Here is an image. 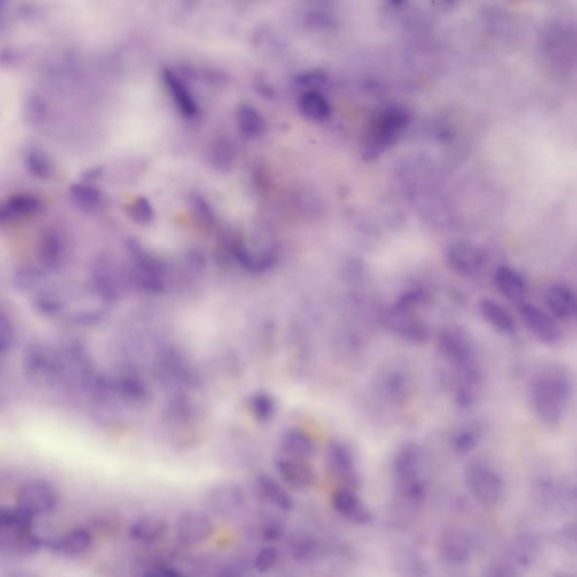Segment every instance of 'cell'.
Instances as JSON below:
<instances>
[{"instance_id":"obj_47","label":"cell","mask_w":577,"mask_h":577,"mask_svg":"<svg viewBox=\"0 0 577 577\" xmlns=\"http://www.w3.org/2000/svg\"><path fill=\"white\" fill-rule=\"evenodd\" d=\"M19 52L15 49L6 48L0 50V65L8 66L16 64L19 59Z\"/></svg>"},{"instance_id":"obj_45","label":"cell","mask_w":577,"mask_h":577,"mask_svg":"<svg viewBox=\"0 0 577 577\" xmlns=\"http://www.w3.org/2000/svg\"><path fill=\"white\" fill-rule=\"evenodd\" d=\"M130 214L131 217L140 223L151 222L153 217L151 205L144 199H139L132 205Z\"/></svg>"},{"instance_id":"obj_44","label":"cell","mask_w":577,"mask_h":577,"mask_svg":"<svg viewBox=\"0 0 577 577\" xmlns=\"http://www.w3.org/2000/svg\"><path fill=\"white\" fill-rule=\"evenodd\" d=\"M519 574H520V573H519L517 568L514 567L512 564L509 563L508 560L491 564V565L487 567V570H485L484 573L485 576L491 577H510L517 576Z\"/></svg>"},{"instance_id":"obj_46","label":"cell","mask_w":577,"mask_h":577,"mask_svg":"<svg viewBox=\"0 0 577 577\" xmlns=\"http://www.w3.org/2000/svg\"><path fill=\"white\" fill-rule=\"evenodd\" d=\"M558 542L566 550L575 553L576 550V528L575 525L567 526L558 533Z\"/></svg>"},{"instance_id":"obj_41","label":"cell","mask_w":577,"mask_h":577,"mask_svg":"<svg viewBox=\"0 0 577 577\" xmlns=\"http://www.w3.org/2000/svg\"><path fill=\"white\" fill-rule=\"evenodd\" d=\"M43 277V272L39 268L27 265V267L20 268L16 273L15 282L20 290H31L40 284Z\"/></svg>"},{"instance_id":"obj_39","label":"cell","mask_w":577,"mask_h":577,"mask_svg":"<svg viewBox=\"0 0 577 577\" xmlns=\"http://www.w3.org/2000/svg\"><path fill=\"white\" fill-rule=\"evenodd\" d=\"M24 116L32 126H43L50 115V106L45 98L39 94H30L25 99Z\"/></svg>"},{"instance_id":"obj_20","label":"cell","mask_w":577,"mask_h":577,"mask_svg":"<svg viewBox=\"0 0 577 577\" xmlns=\"http://www.w3.org/2000/svg\"><path fill=\"white\" fill-rule=\"evenodd\" d=\"M535 495L548 509L567 511L575 508V484L570 480H558L551 476H542L535 484Z\"/></svg>"},{"instance_id":"obj_48","label":"cell","mask_w":577,"mask_h":577,"mask_svg":"<svg viewBox=\"0 0 577 577\" xmlns=\"http://www.w3.org/2000/svg\"><path fill=\"white\" fill-rule=\"evenodd\" d=\"M12 0H0V20L5 18L8 8L11 6Z\"/></svg>"},{"instance_id":"obj_26","label":"cell","mask_w":577,"mask_h":577,"mask_svg":"<svg viewBox=\"0 0 577 577\" xmlns=\"http://www.w3.org/2000/svg\"><path fill=\"white\" fill-rule=\"evenodd\" d=\"M279 448L282 455L298 459L311 460L318 454L316 440L301 427H289L282 432Z\"/></svg>"},{"instance_id":"obj_33","label":"cell","mask_w":577,"mask_h":577,"mask_svg":"<svg viewBox=\"0 0 577 577\" xmlns=\"http://www.w3.org/2000/svg\"><path fill=\"white\" fill-rule=\"evenodd\" d=\"M247 409L251 417L261 425H269L279 413V402L267 390H256L247 398Z\"/></svg>"},{"instance_id":"obj_18","label":"cell","mask_w":577,"mask_h":577,"mask_svg":"<svg viewBox=\"0 0 577 577\" xmlns=\"http://www.w3.org/2000/svg\"><path fill=\"white\" fill-rule=\"evenodd\" d=\"M274 467L280 480L290 491L307 492L316 484L317 472L310 464V460L293 458L281 454L274 462Z\"/></svg>"},{"instance_id":"obj_43","label":"cell","mask_w":577,"mask_h":577,"mask_svg":"<svg viewBox=\"0 0 577 577\" xmlns=\"http://www.w3.org/2000/svg\"><path fill=\"white\" fill-rule=\"evenodd\" d=\"M14 326L10 318L0 310V353L10 350L14 342Z\"/></svg>"},{"instance_id":"obj_5","label":"cell","mask_w":577,"mask_h":577,"mask_svg":"<svg viewBox=\"0 0 577 577\" xmlns=\"http://www.w3.org/2000/svg\"><path fill=\"white\" fill-rule=\"evenodd\" d=\"M372 393L379 404L390 409L405 408L412 400L414 378L406 365L390 363L377 371Z\"/></svg>"},{"instance_id":"obj_21","label":"cell","mask_w":577,"mask_h":577,"mask_svg":"<svg viewBox=\"0 0 577 577\" xmlns=\"http://www.w3.org/2000/svg\"><path fill=\"white\" fill-rule=\"evenodd\" d=\"M358 489L339 487L331 496V503L339 516L358 526H370L375 517L356 493Z\"/></svg>"},{"instance_id":"obj_38","label":"cell","mask_w":577,"mask_h":577,"mask_svg":"<svg viewBox=\"0 0 577 577\" xmlns=\"http://www.w3.org/2000/svg\"><path fill=\"white\" fill-rule=\"evenodd\" d=\"M5 203L14 218L31 217L43 209V202L40 201V199L28 193L12 195Z\"/></svg>"},{"instance_id":"obj_35","label":"cell","mask_w":577,"mask_h":577,"mask_svg":"<svg viewBox=\"0 0 577 577\" xmlns=\"http://www.w3.org/2000/svg\"><path fill=\"white\" fill-rule=\"evenodd\" d=\"M483 439V430L477 425H468L459 427L451 435L452 450L458 455H467L474 451Z\"/></svg>"},{"instance_id":"obj_9","label":"cell","mask_w":577,"mask_h":577,"mask_svg":"<svg viewBox=\"0 0 577 577\" xmlns=\"http://www.w3.org/2000/svg\"><path fill=\"white\" fill-rule=\"evenodd\" d=\"M205 503L209 513L220 520H238L246 513L247 495L234 481H220L207 489Z\"/></svg>"},{"instance_id":"obj_6","label":"cell","mask_w":577,"mask_h":577,"mask_svg":"<svg viewBox=\"0 0 577 577\" xmlns=\"http://www.w3.org/2000/svg\"><path fill=\"white\" fill-rule=\"evenodd\" d=\"M464 483L480 504L493 508L504 495L503 479L493 464L485 460H472L464 468Z\"/></svg>"},{"instance_id":"obj_10","label":"cell","mask_w":577,"mask_h":577,"mask_svg":"<svg viewBox=\"0 0 577 577\" xmlns=\"http://www.w3.org/2000/svg\"><path fill=\"white\" fill-rule=\"evenodd\" d=\"M325 467L331 479L338 481L340 487L359 489L361 475L355 452L342 440H331L327 446Z\"/></svg>"},{"instance_id":"obj_12","label":"cell","mask_w":577,"mask_h":577,"mask_svg":"<svg viewBox=\"0 0 577 577\" xmlns=\"http://www.w3.org/2000/svg\"><path fill=\"white\" fill-rule=\"evenodd\" d=\"M448 267L460 277L477 279L487 268V254L479 245L472 242H456L448 248Z\"/></svg>"},{"instance_id":"obj_42","label":"cell","mask_w":577,"mask_h":577,"mask_svg":"<svg viewBox=\"0 0 577 577\" xmlns=\"http://www.w3.org/2000/svg\"><path fill=\"white\" fill-rule=\"evenodd\" d=\"M35 306L45 316H57L62 310L60 299L50 292L37 294L35 299Z\"/></svg>"},{"instance_id":"obj_17","label":"cell","mask_w":577,"mask_h":577,"mask_svg":"<svg viewBox=\"0 0 577 577\" xmlns=\"http://www.w3.org/2000/svg\"><path fill=\"white\" fill-rule=\"evenodd\" d=\"M383 322L386 329L406 342L422 344L429 339V327L422 319L415 316L412 309L406 307L394 306L386 311Z\"/></svg>"},{"instance_id":"obj_7","label":"cell","mask_w":577,"mask_h":577,"mask_svg":"<svg viewBox=\"0 0 577 577\" xmlns=\"http://www.w3.org/2000/svg\"><path fill=\"white\" fill-rule=\"evenodd\" d=\"M408 124V115L404 112L400 110L384 112L379 119L372 124L367 139H365L363 146L365 160L372 161L383 156L389 148L397 143Z\"/></svg>"},{"instance_id":"obj_36","label":"cell","mask_w":577,"mask_h":577,"mask_svg":"<svg viewBox=\"0 0 577 577\" xmlns=\"http://www.w3.org/2000/svg\"><path fill=\"white\" fill-rule=\"evenodd\" d=\"M281 560L280 548L276 543H265L253 556L251 566L259 574H269L280 566Z\"/></svg>"},{"instance_id":"obj_16","label":"cell","mask_w":577,"mask_h":577,"mask_svg":"<svg viewBox=\"0 0 577 577\" xmlns=\"http://www.w3.org/2000/svg\"><path fill=\"white\" fill-rule=\"evenodd\" d=\"M57 503L58 494L48 481H27L18 494V508L32 519L52 512Z\"/></svg>"},{"instance_id":"obj_28","label":"cell","mask_w":577,"mask_h":577,"mask_svg":"<svg viewBox=\"0 0 577 577\" xmlns=\"http://www.w3.org/2000/svg\"><path fill=\"white\" fill-rule=\"evenodd\" d=\"M36 255L40 264L48 271H57L65 259V245L59 232L44 230L36 244Z\"/></svg>"},{"instance_id":"obj_14","label":"cell","mask_w":577,"mask_h":577,"mask_svg":"<svg viewBox=\"0 0 577 577\" xmlns=\"http://www.w3.org/2000/svg\"><path fill=\"white\" fill-rule=\"evenodd\" d=\"M519 317L529 333L548 347H556L562 342L563 333L559 324L547 311L538 306L522 302L519 305Z\"/></svg>"},{"instance_id":"obj_23","label":"cell","mask_w":577,"mask_h":577,"mask_svg":"<svg viewBox=\"0 0 577 577\" xmlns=\"http://www.w3.org/2000/svg\"><path fill=\"white\" fill-rule=\"evenodd\" d=\"M254 488L260 500L274 511L289 513L294 509V500L290 489L273 476L265 474V472L256 475Z\"/></svg>"},{"instance_id":"obj_25","label":"cell","mask_w":577,"mask_h":577,"mask_svg":"<svg viewBox=\"0 0 577 577\" xmlns=\"http://www.w3.org/2000/svg\"><path fill=\"white\" fill-rule=\"evenodd\" d=\"M439 551L444 562L452 566H463L472 554V543L460 529L444 531L439 542Z\"/></svg>"},{"instance_id":"obj_34","label":"cell","mask_w":577,"mask_h":577,"mask_svg":"<svg viewBox=\"0 0 577 577\" xmlns=\"http://www.w3.org/2000/svg\"><path fill=\"white\" fill-rule=\"evenodd\" d=\"M24 165L31 175L48 181L53 175V165L48 153L37 146H30L24 152Z\"/></svg>"},{"instance_id":"obj_27","label":"cell","mask_w":577,"mask_h":577,"mask_svg":"<svg viewBox=\"0 0 577 577\" xmlns=\"http://www.w3.org/2000/svg\"><path fill=\"white\" fill-rule=\"evenodd\" d=\"M545 305L556 321L571 322L576 316V296L570 285L556 284L546 290Z\"/></svg>"},{"instance_id":"obj_3","label":"cell","mask_w":577,"mask_h":577,"mask_svg":"<svg viewBox=\"0 0 577 577\" xmlns=\"http://www.w3.org/2000/svg\"><path fill=\"white\" fill-rule=\"evenodd\" d=\"M393 479L401 505L409 511L421 508L427 495V481L425 458L417 444L406 443L397 450L393 460Z\"/></svg>"},{"instance_id":"obj_22","label":"cell","mask_w":577,"mask_h":577,"mask_svg":"<svg viewBox=\"0 0 577 577\" xmlns=\"http://www.w3.org/2000/svg\"><path fill=\"white\" fill-rule=\"evenodd\" d=\"M245 534L254 542L277 543L284 541L286 526L279 514L273 511H259L245 522Z\"/></svg>"},{"instance_id":"obj_24","label":"cell","mask_w":577,"mask_h":577,"mask_svg":"<svg viewBox=\"0 0 577 577\" xmlns=\"http://www.w3.org/2000/svg\"><path fill=\"white\" fill-rule=\"evenodd\" d=\"M169 531L168 521L156 514L136 518L128 529V537L136 545L152 547L163 542Z\"/></svg>"},{"instance_id":"obj_30","label":"cell","mask_w":577,"mask_h":577,"mask_svg":"<svg viewBox=\"0 0 577 577\" xmlns=\"http://www.w3.org/2000/svg\"><path fill=\"white\" fill-rule=\"evenodd\" d=\"M542 542L537 534L533 533H522L518 534L511 543L509 563L512 564L518 571L523 568H529L534 565L541 553Z\"/></svg>"},{"instance_id":"obj_2","label":"cell","mask_w":577,"mask_h":577,"mask_svg":"<svg viewBox=\"0 0 577 577\" xmlns=\"http://www.w3.org/2000/svg\"><path fill=\"white\" fill-rule=\"evenodd\" d=\"M574 395V381L570 370L558 363L542 365L531 377L528 398L535 417L550 427L565 418Z\"/></svg>"},{"instance_id":"obj_31","label":"cell","mask_w":577,"mask_h":577,"mask_svg":"<svg viewBox=\"0 0 577 577\" xmlns=\"http://www.w3.org/2000/svg\"><path fill=\"white\" fill-rule=\"evenodd\" d=\"M94 545V535L89 529L76 528L59 535L50 542V548L65 556H78L87 553Z\"/></svg>"},{"instance_id":"obj_8","label":"cell","mask_w":577,"mask_h":577,"mask_svg":"<svg viewBox=\"0 0 577 577\" xmlns=\"http://www.w3.org/2000/svg\"><path fill=\"white\" fill-rule=\"evenodd\" d=\"M33 521L19 508L0 506V550H35L40 542L33 534Z\"/></svg>"},{"instance_id":"obj_4","label":"cell","mask_w":577,"mask_h":577,"mask_svg":"<svg viewBox=\"0 0 577 577\" xmlns=\"http://www.w3.org/2000/svg\"><path fill=\"white\" fill-rule=\"evenodd\" d=\"M152 377L169 394L192 393L201 387L203 378L195 365L181 352L168 348L157 355L152 365Z\"/></svg>"},{"instance_id":"obj_37","label":"cell","mask_w":577,"mask_h":577,"mask_svg":"<svg viewBox=\"0 0 577 577\" xmlns=\"http://www.w3.org/2000/svg\"><path fill=\"white\" fill-rule=\"evenodd\" d=\"M70 198L82 210H97L102 205V194L97 188L85 183H74L69 188Z\"/></svg>"},{"instance_id":"obj_13","label":"cell","mask_w":577,"mask_h":577,"mask_svg":"<svg viewBox=\"0 0 577 577\" xmlns=\"http://www.w3.org/2000/svg\"><path fill=\"white\" fill-rule=\"evenodd\" d=\"M215 525L213 517L202 510H186L175 522V535L182 546L197 547L213 537Z\"/></svg>"},{"instance_id":"obj_19","label":"cell","mask_w":577,"mask_h":577,"mask_svg":"<svg viewBox=\"0 0 577 577\" xmlns=\"http://www.w3.org/2000/svg\"><path fill=\"white\" fill-rule=\"evenodd\" d=\"M285 554L298 565L309 566L321 562L326 547L316 534L306 530L292 531L284 539Z\"/></svg>"},{"instance_id":"obj_11","label":"cell","mask_w":577,"mask_h":577,"mask_svg":"<svg viewBox=\"0 0 577 577\" xmlns=\"http://www.w3.org/2000/svg\"><path fill=\"white\" fill-rule=\"evenodd\" d=\"M203 410L193 400L191 393L169 394L163 409V422L166 427L176 433H184L201 425Z\"/></svg>"},{"instance_id":"obj_1","label":"cell","mask_w":577,"mask_h":577,"mask_svg":"<svg viewBox=\"0 0 577 577\" xmlns=\"http://www.w3.org/2000/svg\"><path fill=\"white\" fill-rule=\"evenodd\" d=\"M438 350L446 363V381L459 409H468L479 400L484 370L474 340L459 327L444 330L439 336Z\"/></svg>"},{"instance_id":"obj_40","label":"cell","mask_w":577,"mask_h":577,"mask_svg":"<svg viewBox=\"0 0 577 577\" xmlns=\"http://www.w3.org/2000/svg\"><path fill=\"white\" fill-rule=\"evenodd\" d=\"M396 568L402 575L422 576L426 574L425 562L419 556L409 551L398 554L395 559Z\"/></svg>"},{"instance_id":"obj_29","label":"cell","mask_w":577,"mask_h":577,"mask_svg":"<svg viewBox=\"0 0 577 577\" xmlns=\"http://www.w3.org/2000/svg\"><path fill=\"white\" fill-rule=\"evenodd\" d=\"M494 284L506 300L517 305L525 302L528 288L525 277L516 269L508 265L497 268L494 272Z\"/></svg>"},{"instance_id":"obj_32","label":"cell","mask_w":577,"mask_h":577,"mask_svg":"<svg viewBox=\"0 0 577 577\" xmlns=\"http://www.w3.org/2000/svg\"><path fill=\"white\" fill-rule=\"evenodd\" d=\"M481 317L487 322L494 330L503 335H513L517 333L518 326L516 319L512 316L504 306L493 299H483L480 304Z\"/></svg>"},{"instance_id":"obj_15","label":"cell","mask_w":577,"mask_h":577,"mask_svg":"<svg viewBox=\"0 0 577 577\" xmlns=\"http://www.w3.org/2000/svg\"><path fill=\"white\" fill-rule=\"evenodd\" d=\"M116 396L132 409L147 408L152 400V392L140 369L123 367L113 379Z\"/></svg>"}]
</instances>
